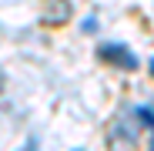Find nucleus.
<instances>
[{
  "mask_svg": "<svg viewBox=\"0 0 154 151\" xmlns=\"http://www.w3.org/2000/svg\"><path fill=\"white\" fill-rule=\"evenodd\" d=\"M97 57L104 61V64H114V67H121V71H137V54L127 44H117V40H107V44H100L97 47Z\"/></svg>",
  "mask_w": 154,
  "mask_h": 151,
  "instance_id": "nucleus-1",
  "label": "nucleus"
},
{
  "mask_svg": "<svg viewBox=\"0 0 154 151\" xmlns=\"http://www.w3.org/2000/svg\"><path fill=\"white\" fill-rule=\"evenodd\" d=\"M67 17H70V4H67V0H57V10H47V20L50 24H60Z\"/></svg>",
  "mask_w": 154,
  "mask_h": 151,
  "instance_id": "nucleus-2",
  "label": "nucleus"
},
{
  "mask_svg": "<svg viewBox=\"0 0 154 151\" xmlns=\"http://www.w3.org/2000/svg\"><path fill=\"white\" fill-rule=\"evenodd\" d=\"M134 118L144 124V128H147L151 134H154V111H151V108H134Z\"/></svg>",
  "mask_w": 154,
  "mask_h": 151,
  "instance_id": "nucleus-3",
  "label": "nucleus"
},
{
  "mask_svg": "<svg viewBox=\"0 0 154 151\" xmlns=\"http://www.w3.org/2000/svg\"><path fill=\"white\" fill-rule=\"evenodd\" d=\"M81 30L84 34H97V17H84L81 20Z\"/></svg>",
  "mask_w": 154,
  "mask_h": 151,
  "instance_id": "nucleus-4",
  "label": "nucleus"
},
{
  "mask_svg": "<svg viewBox=\"0 0 154 151\" xmlns=\"http://www.w3.org/2000/svg\"><path fill=\"white\" fill-rule=\"evenodd\" d=\"M20 151H40V144H37V138H27V141H23V148Z\"/></svg>",
  "mask_w": 154,
  "mask_h": 151,
  "instance_id": "nucleus-5",
  "label": "nucleus"
},
{
  "mask_svg": "<svg viewBox=\"0 0 154 151\" xmlns=\"http://www.w3.org/2000/svg\"><path fill=\"white\" fill-rule=\"evenodd\" d=\"M147 67H151V74H154V57H151V64H147Z\"/></svg>",
  "mask_w": 154,
  "mask_h": 151,
  "instance_id": "nucleus-6",
  "label": "nucleus"
},
{
  "mask_svg": "<svg viewBox=\"0 0 154 151\" xmlns=\"http://www.w3.org/2000/svg\"><path fill=\"white\" fill-rule=\"evenodd\" d=\"M151 151H154V138H151Z\"/></svg>",
  "mask_w": 154,
  "mask_h": 151,
  "instance_id": "nucleus-7",
  "label": "nucleus"
},
{
  "mask_svg": "<svg viewBox=\"0 0 154 151\" xmlns=\"http://www.w3.org/2000/svg\"><path fill=\"white\" fill-rule=\"evenodd\" d=\"M77 151H84V148H77Z\"/></svg>",
  "mask_w": 154,
  "mask_h": 151,
  "instance_id": "nucleus-8",
  "label": "nucleus"
}]
</instances>
